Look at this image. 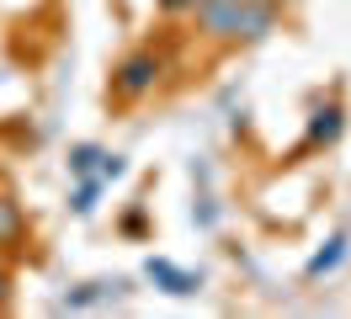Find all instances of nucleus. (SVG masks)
Returning <instances> with one entry per match:
<instances>
[{
  "mask_svg": "<svg viewBox=\"0 0 351 319\" xmlns=\"http://www.w3.org/2000/svg\"><path fill=\"white\" fill-rule=\"evenodd\" d=\"M11 303H16V272H11V261L0 255V314H5Z\"/></svg>",
  "mask_w": 351,
  "mask_h": 319,
  "instance_id": "7",
  "label": "nucleus"
},
{
  "mask_svg": "<svg viewBox=\"0 0 351 319\" xmlns=\"http://www.w3.org/2000/svg\"><path fill=\"white\" fill-rule=\"evenodd\" d=\"M282 21V0H197L192 27L208 43H229V48H250L266 43Z\"/></svg>",
  "mask_w": 351,
  "mask_h": 319,
  "instance_id": "1",
  "label": "nucleus"
},
{
  "mask_svg": "<svg viewBox=\"0 0 351 319\" xmlns=\"http://www.w3.org/2000/svg\"><path fill=\"white\" fill-rule=\"evenodd\" d=\"M149 276H154V282H165V293H197V276L176 272L171 261H149Z\"/></svg>",
  "mask_w": 351,
  "mask_h": 319,
  "instance_id": "5",
  "label": "nucleus"
},
{
  "mask_svg": "<svg viewBox=\"0 0 351 319\" xmlns=\"http://www.w3.org/2000/svg\"><path fill=\"white\" fill-rule=\"evenodd\" d=\"M96 160H101V149H96V144H80L75 154H69V170H75V176H90Z\"/></svg>",
  "mask_w": 351,
  "mask_h": 319,
  "instance_id": "8",
  "label": "nucleus"
},
{
  "mask_svg": "<svg viewBox=\"0 0 351 319\" xmlns=\"http://www.w3.org/2000/svg\"><path fill=\"white\" fill-rule=\"evenodd\" d=\"M160 80H165V54H160V48H133V54H123V59L112 64L107 102L112 106H133V102H144Z\"/></svg>",
  "mask_w": 351,
  "mask_h": 319,
  "instance_id": "2",
  "label": "nucleus"
},
{
  "mask_svg": "<svg viewBox=\"0 0 351 319\" xmlns=\"http://www.w3.org/2000/svg\"><path fill=\"white\" fill-rule=\"evenodd\" d=\"M341 255H346V239L335 234V239H330V250H319L314 261H308V282H314V276H325V272H335V266H341Z\"/></svg>",
  "mask_w": 351,
  "mask_h": 319,
  "instance_id": "6",
  "label": "nucleus"
},
{
  "mask_svg": "<svg viewBox=\"0 0 351 319\" xmlns=\"http://www.w3.org/2000/svg\"><path fill=\"white\" fill-rule=\"evenodd\" d=\"M0 255H5V261L32 255V218H27V208L11 191H0Z\"/></svg>",
  "mask_w": 351,
  "mask_h": 319,
  "instance_id": "3",
  "label": "nucleus"
},
{
  "mask_svg": "<svg viewBox=\"0 0 351 319\" xmlns=\"http://www.w3.org/2000/svg\"><path fill=\"white\" fill-rule=\"evenodd\" d=\"M341 128H346V106H341V102H319V106H314V117H308V139H304V149L335 144V139H341Z\"/></svg>",
  "mask_w": 351,
  "mask_h": 319,
  "instance_id": "4",
  "label": "nucleus"
},
{
  "mask_svg": "<svg viewBox=\"0 0 351 319\" xmlns=\"http://www.w3.org/2000/svg\"><path fill=\"white\" fill-rule=\"evenodd\" d=\"M165 16H181V11H197V0H160Z\"/></svg>",
  "mask_w": 351,
  "mask_h": 319,
  "instance_id": "9",
  "label": "nucleus"
}]
</instances>
